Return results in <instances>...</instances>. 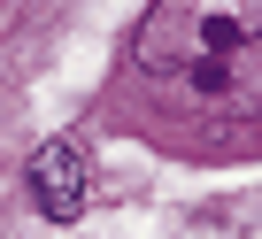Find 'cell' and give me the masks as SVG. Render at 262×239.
Listing matches in <instances>:
<instances>
[{
	"label": "cell",
	"mask_w": 262,
	"mask_h": 239,
	"mask_svg": "<svg viewBox=\"0 0 262 239\" xmlns=\"http://www.w3.org/2000/svg\"><path fill=\"white\" fill-rule=\"evenodd\" d=\"M147 77L231 93L247 62H262V0H155L139 39H131Z\"/></svg>",
	"instance_id": "cell-1"
},
{
	"label": "cell",
	"mask_w": 262,
	"mask_h": 239,
	"mask_svg": "<svg viewBox=\"0 0 262 239\" xmlns=\"http://www.w3.org/2000/svg\"><path fill=\"white\" fill-rule=\"evenodd\" d=\"M31 201L47 224H77L85 201H93V170H85V147L77 139H47L31 155Z\"/></svg>",
	"instance_id": "cell-2"
}]
</instances>
